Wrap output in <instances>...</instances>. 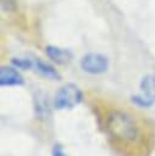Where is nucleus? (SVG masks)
<instances>
[{"mask_svg":"<svg viewBox=\"0 0 155 156\" xmlns=\"http://www.w3.org/2000/svg\"><path fill=\"white\" fill-rule=\"evenodd\" d=\"M83 100V91L74 83L63 84L54 98V108L62 110H72L77 105H79Z\"/></svg>","mask_w":155,"mask_h":156,"instance_id":"2","label":"nucleus"},{"mask_svg":"<svg viewBox=\"0 0 155 156\" xmlns=\"http://www.w3.org/2000/svg\"><path fill=\"white\" fill-rule=\"evenodd\" d=\"M35 113L41 119L48 117V115H49L48 101H45V98H41L40 95H37V98H35Z\"/></svg>","mask_w":155,"mask_h":156,"instance_id":"10","label":"nucleus"},{"mask_svg":"<svg viewBox=\"0 0 155 156\" xmlns=\"http://www.w3.org/2000/svg\"><path fill=\"white\" fill-rule=\"evenodd\" d=\"M24 84L22 74L16 67L1 66L0 67V85L1 87H20Z\"/></svg>","mask_w":155,"mask_h":156,"instance_id":"4","label":"nucleus"},{"mask_svg":"<svg viewBox=\"0 0 155 156\" xmlns=\"http://www.w3.org/2000/svg\"><path fill=\"white\" fill-rule=\"evenodd\" d=\"M139 87L144 95L153 98V99L155 98V76L154 74H148L143 77Z\"/></svg>","mask_w":155,"mask_h":156,"instance_id":"7","label":"nucleus"},{"mask_svg":"<svg viewBox=\"0 0 155 156\" xmlns=\"http://www.w3.org/2000/svg\"><path fill=\"white\" fill-rule=\"evenodd\" d=\"M34 60V68L45 78L51 79V80H60L61 79V74L59 73V71L51 66L50 63L40 60V58H33Z\"/></svg>","mask_w":155,"mask_h":156,"instance_id":"6","label":"nucleus"},{"mask_svg":"<svg viewBox=\"0 0 155 156\" xmlns=\"http://www.w3.org/2000/svg\"><path fill=\"white\" fill-rule=\"evenodd\" d=\"M51 156H67V155L63 151L61 145H54L52 151H51Z\"/></svg>","mask_w":155,"mask_h":156,"instance_id":"11","label":"nucleus"},{"mask_svg":"<svg viewBox=\"0 0 155 156\" xmlns=\"http://www.w3.org/2000/svg\"><path fill=\"white\" fill-rule=\"evenodd\" d=\"M11 65L16 67L17 69L27 71L34 67V60L29 57H12L11 58Z\"/></svg>","mask_w":155,"mask_h":156,"instance_id":"8","label":"nucleus"},{"mask_svg":"<svg viewBox=\"0 0 155 156\" xmlns=\"http://www.w3.org/2000/svg\"><path fill=\"white\" fill-rule=\"evenodd\" d=\"M105 132L117 144H134L140 138V127L135 118L121 110H112L107 113Z\"/></svg>","mask_w":155,"mask_h":156,"instance_id":"1","label":"nucleus"},{"mask_svg":"<svg viewBox=\"0 0 155 156\" xmlns=\"http://www.w3.org/2000/svg\"><path fill=\"white\" fill-rule=\"evenodd\" d=\"M79 66L83 72L89 74H101L109 68V58L99 52H88L82 56Z\"/></svg>","mask_w":155,"mask_h":156,"instance_id":"3","label":"nucleus"},{"mask_svg":"<svg viewBox=\"0 0 155 156\" xmlns=\"http://www.w3.org/2000/svg\"><path fill=\"white\" fill-rule=\"evenodd\" d=\"M45 54L52 62L57 65H67L73 60V52L71 50L56 45H48L45 48Z\"/></svg>","mask_w":155,"mask_h":156,"instance_id":"5","label":"nucleus"},{"mask_svg":"<svg viewBox=\"0 0 155 156\" xmlns=\"http://www.w3.org/2000/svg\"><path fill=\"white\" fill-rule=\"evenodd\" d=\"M131 102L138 107H142V108H149L154 105V99L153 98H149L144 94H138V95H133L131 98Z\"/></svg>","mask_w":155,"mask_h":156,"instance_id":"9","label":"nucleus"}]
</instances>
